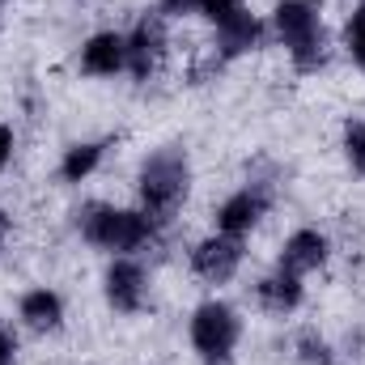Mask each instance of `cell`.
Segmentation results:
<instances>
[{
  "label": "cell",
  "instance_id": "52a82bcc",
  "mask_svg": "<svg viewBox=\"0 0 365 365\" xmlns=\"http://www.w3.org/2000/svg\"><path fill=\"white\" fill-rule=\"evenodd\" d=\"M102 293H106V306L115 314H140L149 302V272L132 255H115L102 276Z\"/></svg>",
  "mask_w": 365,
  "mask_h": 365
},
{
  "label": "cell",
  "instance_id": "8992f818",
  "mask_svg": "<svg viewBox=\"0 0 365 365\" xmlns=\"http://www.w3.org/2000/svg\"><path fill=\"white\" fill-rule=\"evenodd\" d=\"M272 208V182H247L238 187L234 195L221 200L217 208V234H230V238H247Z\"/></svg>",
  "mask_w": 365,
  "mask_h": 365
},
{
  "label": "cell",
  "instance_id": "6da1fadb",
  "mask_svg": "<svg viewBox=\"0 0 365 365\" xmlns=\"http://www.w3.org/2000/svg\"><path fill=\"white\" fill-rule=\"evenodd\" d=\"M77 234L110 255H132L158 242L162 221H153L145 208H115V204H86L77 212Z\"/></svg>",
  "mask_w": 365,
  "mask_h": 365
},
{
  "label": "cell",
  "instance_id": "ffe728a7",
  "mask_svg": "<svg viewBox=\"0 0 365 365\" xmlns=\"http://www.w3.org/2000/svg\"><path fill=\"white\" fill-rule=\"evenodd\" d=\"M13 353H17L13 336H9V331H0V365H13Z\"/></svg>",
  "mask_w": 365,
  "mask_h": 365
},
{
  "label": "cell",
  "instance_id": "277c9868",
  "mask_svg": "<svg viewBox=\"0 0 365 365\" xmlns=\"http://www.w3.org/2000/svg\"><path fill=\"white\" fill-rule=\"evenodd\" d=\"M187 336H191L200 365H230L238 340H242V319L230 302H204V306H195Z\"/></svg>",
  "mask_w": 365,
  "mask_h": 365
},
{
  "label": "cell",
  "instance_id": "44dd1931",
  "mask_svg": "<svg viewBox=\"0 0 365 365\" xmlns=\"http://www.w3.org/2000/svg\"><path fill=\"white\" fill-rule=\"evenodd\" d=\"M9 230H13V221H9V212H4V208H0V247H4V242H9Z\"/></svg>",
  "mask_w": 365,
  "mask_h": 365
},
{
  "label": "cell",
  "instance_id": "2e32d148",
  "mask_svg": "<svg viewBox=\"0 0 365 365\" xmlns=\"http://www.w3.org/2000/svg\"><path fill=\"white\" fill-rule=\"evenodd\" d=\"M344 47H349V60L365 73V0L349 13V26H344Z\"/></svg>",
  "mask_w": 365,
  "mask_h": 365
},
{
  "label": "cell",
  "instance_id": "9a60e30c",
  "mask_svg": "<svg viewBox=\"0 0 365 365\" xmlns=\"http://www.w3.org/2000/svg\"><path fill=\"white\" fill-rule=\"evenodd\" d=\"M340 145H344V158H349L353 175H361L365 179V119H344Z\"/></svg>",
  "mask_w": 365,
  "mask_h": 365
},
{
  "label": "cell",
  "instance_id": "7a4b0ae2",
  "mask_svg": "<svg viewBox=\"0 0 365 365\" xmlns=\"http://www.w3.org/2000/svg\"><path fill=\"white\" fill-rule=\"evenodd\" d=\"M191 191V162L179 145H166L158 153H149L136 170V195H140V208L153 217V221H170L179 212V204Z\"/></svg>",
  "mask_w": 365,
  "mask_h": 365
},
{
  "label": "cell",
  "instance_id": "ac0fdd59",
  "mask_svg": "<svg viewBox=\"0 0 365 365\" xmlns=\"http://www.w3.org/2000/svg\"><path fill=\"white\" fill-rule=\"evenodd\" d=\"M200 0H158V13L162 17H182V13H195Z\"/></svg>",
  "mask_w": 365,
  "mask_h": 365
},
{
  "label": "cell",
  "instance_id": "d6986e66",
  "mask_svg": "<svg viewBox=\"0 0 365 365\" xmlns=\"http://www.w3.org/2000/svg\"><path fill=\"white\" fill-rule=\"evenodd\" d=\"M13 145H17V140H13V128H4V123H0V170H4V166H9V158H13Z\"/></svg>",
  "mask_w": 365,
  "mask_h": 365
},
{
  "label": "cell",
  "instance_id": "7c38bea8",
  "mask_svg": "<svg viewBox=\"0 0 365 365\" xmlns=\"http://www.w3.org/2000/svg\"><path fill=\"white\" fill-rule=\"evenodd\" d=\"M17 314H21V323H26L30 331H60V323H64V297H60L56 289L38 284V289L21 293Z\"/></svg>",
  "mask_w": 365,
  "mask_h": 365
},
{
  "label": "cell",
  "instance_id": "8fae6325",
  "mask_svg": "<svg viewBox=\"0 0 365 365\" xmlns=\"http://www.w3.org/2000/svg\"><path fill=\"white\" fill-rule=\"evenodd\" d=\"M327 255H331L327 234H319V230H293L284 238V247H280L276 268H284V272H293V276H306V272H314V268H323Z\"/></svg>",
  "mask_w": 365,
  "mask_h": 365
},
{
  "label": "cell",
  "instance_id": "e0dca14e",
  "mask_svg": "<svg viewBox=\"0 0 365 365\" xmlns=\"http://www.w3.org/2000/svg\"><path fill=\"white\" fill-rule=\"evenodd\" d=\"M297 361L302 365H331L336 353H331V344H327L319 331H302V336H297Z\"/></svg>",
  "mask_w": 365,
  "mask_h": 365
},
{
  "label": "cell",
  "instance_id": "5b68a950",
  "mask_svg": "<svg viewBox=\"0 0 365 365\" xmlns=\"http://www.w3.org/2000/svg\"><path fill=\"white\" fill-rule=\"evenodd\" d=\"M195 13L217 30V56L238 60L264 43V21L251 13L247 0H200Z\"/></svg>",
  "mask_w": 365,
  "mask_h": 365
},
{
  "label": "cell",
  "instance_id": "ba28073f",
  "mask_svg": "<svg viewBox=\"0 0 365 365\" xmlns=\"http://www.w3.org/2000/svg\"><path fill=\"white\" fill-rule=\"evenodd\" d=\"M242 268V238L230 234H208L191 247V272L208 284H225Z\"/></svg>",
  "mask_w": 365,
  "mask_h": 365
},
{
  "label": "cell",
  "instance_id": "3957f363",
  "mask_svg": "<svg viewBox=\"0 0 365 365\" xmlns=\"http://www.w3.org/2000/svg\"><path fill=\"white\" fill-rule=\"evenodd\" d=\"M272 30L297 73H319L327 64V26L314 0H280L272 9Z\"/></svg>",
  "mask_w": 365,
  "mask_h": 365
},
{
  "label": "cell",
  "instance_id": "5bb4252c",
  "mask_svg": "<svg viewBox=\"0 0 365 365\" xmlns=\"http://www.w3.org/2000/svg\"><path fill=\"white\" fill-rule=\"evenodd\" d=\"M102 153L106 145L102 140H81V145H68L64 158H60V179L64 182H86L102 166Z\"/></svg>",
  "mask_w": 365,
  "mask_h": 365
},
{
  "label": "cell",
  "instance_id": "9c48e42d",
  "mask_svg": "<svg viewBox=\"0 0 365 365\" xmlns=\"http://www.w3.org/2000/svg\"><path fill=\"white\" fill-rule=\"evenodd\" d=\"M123 38H128V73L136 81H149L158 73L162 56H166V21H162V13H145Z\"/></svg>",
  "mask_w": 365,
  "mask_h": 365
},
{
  "label": "cell",
  "instance_id": "30bf717a",
  "mask_svg": "<svg viewBox=\"0 0 365 365\" xmlns=\"http://www.w3.org/2000/svg\"><path fill=\"white\" fill-rule=\"evenodd\" d=\"M81 73L86 77H115L128 73V38L115 30H98L81 43Z\"/></svg>",
  "mask_w": 365,
  "mask_h": 365
},
{
  "label": "cell",
  "instance_id": "4fadbf2b",
  "mask_svg": "<svg viewBox=\"0 0 365 365\" xmlns=\"http://www.w3.org/2000/svg\"><path fill=\"white\" fill-rule=\"evenodd\" d=\"M259 306L268 310V314H293L297 306H302V297H306V289H302V276L284 272V268H272V272L259 280Z\"/></svg>",
  "mask_w": 365,
  "mask_h": 365
}]
</instances>
